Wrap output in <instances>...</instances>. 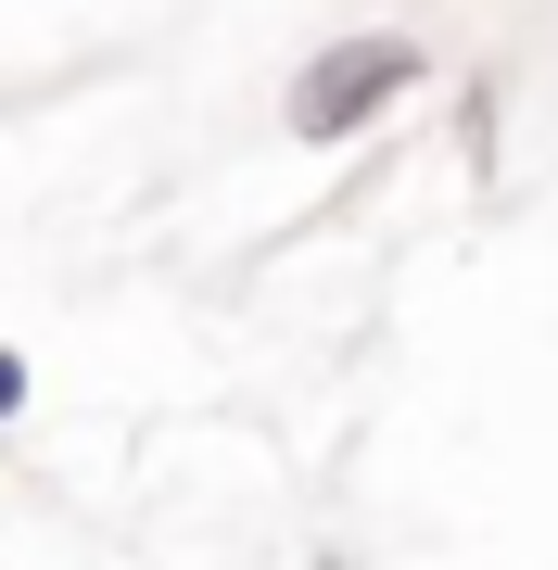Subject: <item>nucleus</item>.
I'll use <instances>...</instances> for the list:
<instances>
[{
  "label": "nucleus",
  "mask_w": 558,
  "mask_h": 570,
  "mask_svg": "<svg viewBox=\"0 0 558 570\" xmlns=\"http://www.w3.org/2000/svg\"><path fill=\"white\" fill-rule=\"evenodd\" d=\"M13 406H26V367H13V355H0V419H13Z\"/></svg>",
  "instance_id": "2"
},
{
  "label": "nucleus",
  "mask_w": 558,
  "mask_h": 570,
  "mask_svg": "<svg viewBox=\"0 0 558 570\" xmlns=\"http://www.w3.org/2000/svg\"><path fill=\"white\" fill-rule=\"evenodd\" d=\"M419 89V39H343V51H317L305 77H292V127L305 140H343V127H369L381 102H407Z\"/></svg>",
  "instance_id": "1"
}]
</instances>
